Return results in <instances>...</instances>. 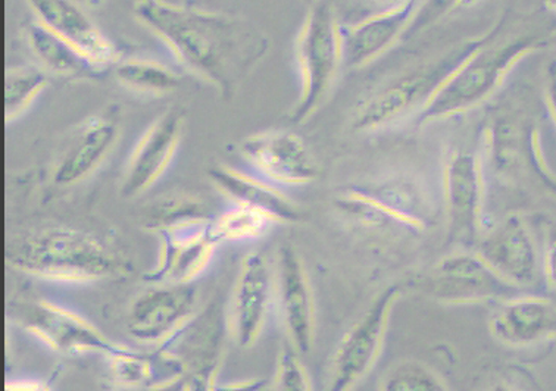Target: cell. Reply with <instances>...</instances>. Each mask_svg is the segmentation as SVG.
I'll return each instance as SVG.
<instances>
[{
	"mask_svg": "<svg viewBox=\"0 0 556 391\" xmlns=\"http://www.w3.org/2000/svg\"><path fill=\"white\" fill-rule=\"evenodd\" d=\"M401 297L400 287H386L342 337L331 361L330 390H351L371 373L383 351L390 316Z\"/></svg>",
	"mask_w": 556,
	"mask_h": 391,
	"instance_id": "obj_6",
	"label": "cell"
},
{
	"mask_svg": "<svg viewBox=\"0 0 556 391\" xmlns=\"http://www.w3.org/2000/svg\"><path fill=\"white\" fill-rule=\"evenodd\" d=\"M492 336L508 346H529L556 335V306L536 294H517L497 303L489 323Z\"/></svg>",
	"mask_w": 556,
	"mask_h": 391,
	"instance_id": "obj_20",
	"label": "cell"
},
{
	"mask_svg": "<svg viewBox=\"0 0 556 391\" xmlns=\"http://www.w3.org/2000/svg\"><path fill=\"white\" fill-rule=\"evenodd\" d=\"M545 101L552 123L556 128V60L547 65L545 83Z\"/></svg>",
	"mask_w": 556,
	"mask_h": 391,
	"instance_id": "obj_34",
	"label": "cell"
},
{
	"mask_svg": "<svg viewBox=\"0 0 556 391\" xmlns=\"http://www.w3.org/2000/svg\"><path fill=\"white\" fill-rule=\"evenodd\" d=\"M369 201L375 202L396 223L414 232L427 230L430 212L417 187L406 181H388L379 186L356 187Z\"/></svg>",
	"mask_w": 556,
	"mask_h": 391,
	"instance_id": "obj_23",
	"label": "cell"
},
{
	"mask_svg": "<svg viewBox=\"0 0 556 391\" xmlns=\"http://www.w3.org/2000/svg\"><path fill=\"white\" fill-rule=\"evenodd\" d=\"M215 215L201 198L192 194H169L157 199L144 218V230L155 235L167 228L211 223Z\"/></svg>",
	"mask_w": 556,
	"mask_h": 391,
	"instance_id": "obj_25",
	"label": "cell"
},
{
	"mask_svg": "<svg viewBox=\"0 0 556 391\" xmlns=\"http://www.w3.org/2000/svg\"><path fill=\"white\" fill-rule=\"evenodd\" d=\"M207 177L224 199L233 205L263 212L274 224H296L302 219L296 203L263 177H252L224 165L207 169Z\"/></svg>",
	"mask_w": 556,
	"mask_h": 391,
	"instance_id": "obj_21",
	"label": "cell"
},
{
	"mask_svg": "<svg viewBox=\"0 0 556 391\" xmlns=\"http://www.w3.org/2000/svg\"><path fill=\"white\" fill-rule=\"evenodd\" d=\"M135 18L167 46L182 70L213 86L226 101L269 52L267 33L244 16L167 0H137Z\"/></svg>",
	"mask_w": 556,
	"mask_h": 391,
	"instance_id": "obj_1",
	"label": "cell"
},
{
	"mask_svg": "<svg viewBox=\"0 0 556 391\" xmlns=\"http://www.w3.org/2000/svg\"><path fill=\"white\" fill-rule=\"evenodd\" d=\"M112 71L119 85L136 93L165 96L174 93L181 86L180 74L153 60L122 58Z\"/></svg>",
	"mask_w": 556,
	"mask_h": 391,
	"instance_id": "obj_24",
	"label": "cell"
},
{
	"mask_svg": "<svg viewBox=\"0 0 556 391\" xmlns=\"http://www.w3.org/2000/svg\"><path fill=\"white\" fill-rule=\"evenodd\" d=\"M491 43V41H489ZM485 43L476 49L452 73L418 115V126L467 114L492 98L522 61L541 51V36H518L500 46Z\"/></svg>",
	"mask_w": 556,
	"mask_h": 391,
	"instance_id": "obj_3",
	"label": "cell"
},
{
	"mask_svg": "<svg viewBox=\"0 0 556 391\" xmlns=\"http://www.w3.org/2000/svg\"><path fill=\"white\" fill-rule=\"evenodd\" d=\"M5 261L15 272L52 282L119 280L132 266L117 249L89 232L49 227L24 232L7 244Z\"/></svg>",
	"mask_w": 556,
	"mask_h": 391,
	"instance_id": "obj_2",
	"label": "cell"
},
{
	"mask_svg": "<svg viewBox=\"0 0 556 391\" xmlns=\"http://www.w3.org/2000/svg\"><path fill=\"white\" fill-rule=\"evenodd\" d=\"M545 8L551 14L556 15V0H545Z\"/></svg>",
	"mask_w": 556,
	"mask_h": 391,
	"instance_id": "obj_37",
	"label": "cell"
},
{
	"mask_svg": "<svg viewBox=\"0 0 556 391\" xmlns=\"http://www.w3.org/2000/svg\"><path fill=\"white\" fill-rule=\"evenodd\" d=\"M476 253L502 281L518 291L533 289L542 280L541 248L520 215L506 216L481 237Z\"/></svg>",
	"mask_w": 556,
	"mask_h": 391,
	"instance_id": "obj_7",
	"label": "cell"
},
{
	"mask_svg": "<svg viewBox=\"0 0 556 391\" xmlns=\"http://www.w3.org/2000/svg\"><path fill=\"white\" fill-rule=\"evenodd\" d=\"M49 86L48 73L37 66L24 65L8 68L5 73L7 124L30 110L41 91Z\"/></svg>",
	"mask_w": 556,
	"mask_h": 391,
	"instance_id": "obj_27",
	"label": "cell"
},
{
	"mask_svg": "<svg viewBox=\"0 0 556 391\" xmlns=\"http://www.w3.org/2000/svg\"><path fill=\"white\" fill-rule=\"evenodd\" d=\"M543 278L556 290V235L547 240L545 251L542 252Z\"/></svg>",
	"mask_w": 556,
	"mask_h": 391,
	"instance_id": "obj_33",
	"label": "cell"
},
{
	"mask_svg": "<svg viewBox=\"0 0 556 391\" xmlns=\"http://www.w3.org/2000/svg\"><path fill=\"white\" fill-rule=\"evenodd\" d=\"M447 243H471L481 228L484 203L483 165L476 153L452 152L443 174Z\"/></svg>",
	"mask_w": 556,
	"mask_h": 391,
	"instance_id": "obj_13",
	"label": "cell"
},
{
	"mask_svg": "<svg viewBox=\"0 0 556 391\" xmlns=\"http://www.w3.org/2000/svg\"><path fill=\"white\" fill-rule=\"evenodd\" d=\"M274 226L263 212L252 207L233 205L231 210L215 216L207 226V235L215 243L260 239Z\"/></svg>",
	"mask_w": 556,
	"mask_h": 391,
	"instance_id": "obj_26",
	"label": "cell"
},
{
	"mask_svg": "<svg viewBox=\"0 0 556 391\" xmlns=\"http://www.w3.org/2000/svg\"><path fill=\"white\" fill-rule=\"evenodd\" d=\"M185 124V112L172 108L147 128L128 157L122 181L123 198L147 193L167 173L180 146Z\"/></svg>",
	"mask_w": 556,
	"mask_h": 391,
	"instance_id": "obj_14",
	"label": "cell"
},
{
	"mask_svg": "<svg viewBox=\"0 0 556 391\" xmlns=\"http://www.w3.org/2000/svg\"><path fill=\"white\" fill-rule=\"evenodd\" d=\"M28 49L39 61L40 68L66 80H97L105 71L94 64L76 46L58 36L39 20L28 21L24 27Z\"/></svg>",
	"mask_w": 556,
	"mask_h": 391,
	"instance_id": "obj_22",
	"label": "cell"
},
{
	"mask_svg": "<svg viewBox=\"0 0 556 391\" xmlns=\"http://www.w3.org/2000/svg\"><path fill=\"white\" fill-rule=\"evenodd\" d=\"M483 2V0H463L460 8H470L477 5V3Z\"/></svg>",
	"mask_w": 556,
	"mask_h": 391,
	"instance_id": "obj_38",
	"label": "cell"
},
{
	"mask_svg": "<svg viewBox=\"0 0 556 391\" xmlns=\"http://www.w3.org/2000/svg\"><path fill=\"white\" fill-rule=\"evenodd\" d=\"M24 328L46 346L64 355L101 353L110 357L130 349L108 339L85 316L49 301L36 302L30 307Z\"/></svg>",
	"mask_w": 556,
	"mask_h": 391,
	"instance_id": "obj_12",
	"label": "cell"
},
{
	"mask_svg": "<svg viewBox=\"0 0 556 391\" xmlns=\"http://www.w3.org/2000/svg\"><path fill=\"white\" fill-rule=\"evenodd\" d=\"M365 2H368L369 5L379 8V11H383L405 5V3L410 2V0H365Z\"/></svg>",
	"mask_w": 556,
	"mask_h": 391,
	"instance_id": "obj_36",
	"label": "cell"
},
{
	"mask_svg": "<svg viewBox=\"0 0 556 391\" xmlns=\"http://www.w3.org/2000/svg\"><path fill=\"white\" fill-rule=\"evenodd\" d=\"M276 301L289 343L306 355L315 343L314 291L304 261L289 244L277 255Z\"/></svg>",
	"mask_w": 556,
	"mask_h": 391,
	"instance_id": "obj_15",
	"label": "cell"
},
{
	"mask_svg": "<svg viewBox=\"0 0 556 391\" xmlns=\"http://www.w3.org/2000/svg\"><path fill=\"white\" fill-rule=\"evenodd\" d=\"M111 374L118 384L127 387H152L156 382V368L152 357L128 351L110 356Z\"/></svg>",
	"mask_w": 556,
	"mask_h": 391,
	"instance_id": "obj_29",
	"label": "cell"
},
{
	"mask_svg": "<svg viewBox=\"0 0 556 391\" xmlns=\"http://www.w3.org/2000/svg\"><path fill=\"white\" fill-rule=\"evenodd\" d=\"M240 155L265 180L277 186H308L319 177L317 160L296 133L267 130L244 137Z\"/></svg>",
	"mask_w": 556,
	"mask_h": 391,
	"instance_id": "obj_10",
	"label": "cell"
},
{
	"mask_svg": "<svg viewBox=\"0 0 556 391\" xmlns=\"http://www.w3.org/2000/svg\"><path fill=\"white\" fill-rule=\"evenodd\" d=\"M460 2L463 0H418L404 39H413L430 30L447 14L460 10Z\"/></svg>",
	"mask_w": 556,
	"mask_h": 391,
	"instance_id": "obj_32",
	"label": "cell"
},
{
	"mask_svg": "<svg viewBox=\"0 0 556 391\" xmlns=\"http://www.w3.org/2000/svg\"><path fill=\"white\" fill-rule=\"evenodd\" d=\"M389 391H439L447 390L443 378L429 366L417 361H405L390 369L380 384Z\"/></svg>",
	"mask_w": 556,
	"mask_h": 391,
	"instance_id": "obj_28",
	"label": "cell"
},
{
	"mask_svg": "<svg viewBox=\"0 0 556 391\" xmlns=\"http://www.w3.org/2000/svg\"><path fill=\"white\" fill-rule=\"evenodd\" d=\"M495 35L496 30H492L488 35L460 41L434 60L386 83L356 108L352 128L356 133L388 130L409 116H417L452 71Z\"/></svg>",
	"mask_w": 556,
	"mask_h": 391,
	"instance_id": "obj_4",
	"label": "cell"
},
{
	"mask_svg": "<svg viewBox=\"0 0 556 391\" xmlns=\"http://www.w3.org/2000/svg\"><path fill=\"white\" fill-rule=\"evenodd\" d=\"M267 387V382L263 380H248L242 382H235V384L226 386V390H261Z\"/></svg>",
	"mask_w": 556,
	"mask_h": 391,
	"instance_id": "obj_35",
	"label": "cell"
},
{
	"mask_svg": "<svg viewBox=\"0 0 556 391\" xmlns=\"http://www.w3.org/2000/svg\"><path fill=\"white\" fill-rule=\"evenodd\" d=\"M294 58L301 77V94L289 119L302 126L327 101L343 66L340 21L331 3L319 0L309 8L294 41Z\"/></svg>",
	"mask_w": 556,
	"mask_h": 391,
	"instance_id": "obj_5",
	"label": "cell"
},
{
	"mask_svg": "<svg viewBox=\"0 0 556 391\" xmlns=\"http://www.w3.org/2000/svg\"><path fill=\"white\" fill-rule=\"evenodd\" d=\"M418 0L392 10L377 11L358 23H340L343 66L364 68L404 39Z\"/></svg>",
	"mask_w": 556,
	"mask_h": 391,
	"instance_id": "obj_18",
	"label": "cell"
},
{
	"mask_svg": "<svg viewBox=\"0 0 556 391\" xmlns=\"http://www.w3.org/2000/svg\"><path fill=\"white\" fill-rule=\"evenodd\" d=\"M119 135L122 127L115 108L87 116L58 155L52 173L53 185L65 189L89 178L110 155Z\"/></svg>",
	"mask_w": 556,
	"mask_h": 391,
	"instance_id": "obj_16",
	"label": "cell"
},
{
	"mask_svg": "<svg viewBox=\"0 0 556 391\" xmlns=\"http://www.w3.org/2000/svg\"><path fill=\"white\" fill-rule=\"evenodd\" d=\"M485 149L496 169L509 168L516 157L517 137L511 123L497 119L485 131Z\"/></svg>",
	"mask_w": 556,
	"mask_h": 391,
	"instance_id": "obj_31",
	"label": "cell"
},
{
	"mask_svg": "<svg viewBox=\"0 0 556 391\" xmlns=\"http://www.w3.org/2000/svg\"><path fill=\"white\" fill-rule=\"evenodd\" d=\"M273 387L283 391L314 390L313 380L308 369L301 360V353L289 343L281 348L277 356L276 373H274Z\"/></svg>",
	"mask_w": 556,
	"mask_h": 391,
	"instance_id": "obj_30",
	"label": "cell"
},
{
	"mask_svg": "<svg viewBox=\"0 0 556 391\" xmlns=\"http://www.w3.org/2000/svg\"><path fill=\"white\" fill-rule=\"evenodd\" d=\"M276 301V266L264 252H249L242 257L230 307L228 328L242 349L255 346Z\"/></svg>",
	"mask_w": 556,
	"mask_h": 391,
	"instance_id": "obj_9",
	"label": "cell"
},
{
	"mask_svg": "<svg viewBox=\"0 0 556 391\" xmlns=\"http://www.w3.org/2000/svg\"><path fill=\"white\" fill-rule=\"evenodd\" d=\"M210 223L155 232L160 249L155 268L144 274L151 285H192L205 273L218 244L207 235Z\"/></svg>",
	"mask_w": 556,
	"mask_h": 391,
	"instance_id": "obj_17",
	"label": "cell"
},
{
	"mask_svg": "<svg viewBox=\"0 0 556 391\" xmlns=\"http://www.w3.org/2000/svg\"><path fill=\"white\" fill-rule=\"evenodd\" d=\"M302 2H304L305 5H308L311 8V7H314L315 3H318L319 0H302Z\"/></svg>",
	"mask_w": 556,
	"mask_h": 391,
	"instance_id": "obj_39",
	"label": "cell"
},
{
	"mask_svg": "<svg viewBox=\"0 0 556 391\" xmlns=\"http://www.w3.org/2000/svg\"><path fill=\"white\" fill-rule=\"evenodd\" d=\"M36 20L76 46L103 71L122 60L117 46L101 31L94 21L74 0H26Z\"/></svg>",
	"mask_w": 556,
	"mask_h": 391,
	"instance_id": "obj_19",
	"label": "cell"
},
{
	"mask_svg": "<svg viewBox=\"0 0 556 391\" xmlns=\"http://www.w3.org/2000/svg\"><path fill=\"white\" fill-rule=\"evenodd\" d=\"M431 297L447 306L500 303L518 293L502 281L477 253L455 252L443 257L431 273Z\"/></svg>",
	"mask_w": 556,
	"mask_h": 391,
	"instance_id": "obj_11",
	"label": "cell"
},
{
	"mask_svg": "<svg viewBox=\"0 0 556 391\" xmlns=\"http://www.w3.org/2000/svg\"><path fill=\"white\" fill-rule=\"evenodd\" d=\"M198 291L192 285H155L136 298L128 311L131 339L160 348L197 319Z\"/></svg>",
	"mask_w": 556,
	"mask_h": 391,
	"instance_id": "obj_8",
	"label": "cell"
}]
</instances>
